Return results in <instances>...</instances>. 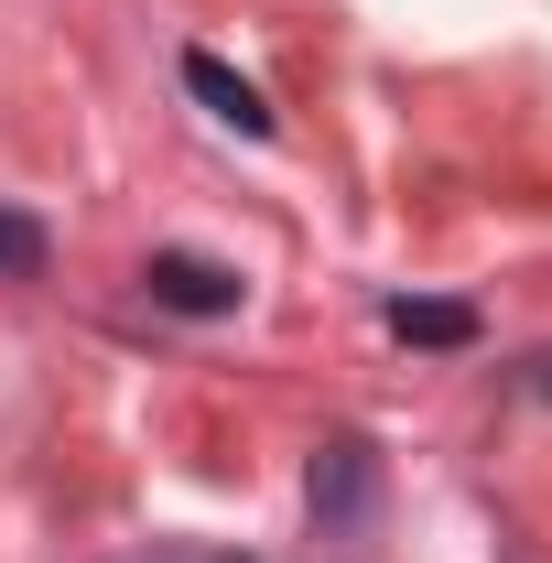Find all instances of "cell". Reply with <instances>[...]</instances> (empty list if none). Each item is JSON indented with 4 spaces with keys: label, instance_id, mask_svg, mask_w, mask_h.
<instances>
[{
    "label": "cell",
    "instance_id": "1",
    "mask_svg": "<svg viewBox=\"0 0 552 563\" xmlns=\"http://www.w3.org/2000/svg\"><path fill=\"white\" fill-rule=\"evenodd\" d=\"M141 292H152L163 314H196V325H217V314L250 303L239 261H217V250H152V261H141Z\"/></svg>",
    "mask_w": 552,
    "mask_h": 563
},
{
    "label": "cell",
    "instance_id": "2",
    "mask_svg": "<svg viewBox=\"0 0 552 563\" xmlns=\"http://www.w3.org/2000/svg\"><path fill=\"white\" fill-rule=\"evenodd\" d=\"M303 498H314V520H357V509L379 498V455H368L357 433H336V444L314 455V477H303Z\"/></svg>",
    "mask_w": 552,
    "mask_h": 563
},
{
    "label": "cell",
    "instance_id": "3",
    "mask_svg": "<svg viewBox=\"0 0 552 563\" xmlns=\"http://www.w3.org/2000/svg\"><path fill=\"white\" fill-rule=\"evenodd\" d=\"M185 87H196V98H207V109H217L239 141H272V98L228 66V55H207V44H196V55H185Z\"/></svg>",
    "mask_w": 552,
    "mask_h": 563
},
{
    "label": "cell",
    "instance_id": "4",
    "mask_svg": "<svg viewBox=\"0 0 552 563\" xmlns=\"http://www.w3.org/2000/svg\"><path fill=\"white\" fill-rule=\"evenodd\" d=\"M379 325H390L401 347H477V303H444V292H401Z\"/></svg>",
    "mask_w": 552,
    "mask_h": 563
},
{
    "label": "cell",
    "instance_id": "5",
    "mask_svg": "<svg viewBox=\"0 0 552 563\" xmlns=\"http://www.w3.org/2000/svg\"><path fill=\"white\" fill-rule=\"evenodd\" d=\"M44 261H55V239H44V217L0 207V282H33Z\"/></svg>",
    "mask_w": 552,
    "mask_h": 563
},
{
    "label": "cell",
    "instance_id": "6",
    "mask_svg": "<svg viewBox=\"0 0 552 563\" xmlns=\"http://www.w3.org/2000/svg\"><path fill=\"white\" fill-rule=\"evenodd\" d=\"M141 563H185V553H141Z\"/></svg>",
    "mask_w": 552,
    "mask_h": 563
}]
</instances>
